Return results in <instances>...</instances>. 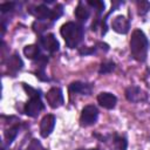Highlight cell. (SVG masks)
I'll return each instance as SVG.
<instances>
[{
	"mask_svg": "<svg viewBox=\"0 0 150 150\" xmlns=\"http://www.w3.org/2000/svg\"><path fill=\"white\" fill-rule=\"evenodd\" d=\"M149 40L143 30L135 29L130 39V53L132 57L138 62H144L148 56Z\"/></svg>",
	"mask_w": 150,
	"mask_h": 150,
	"instance_id": "obj_1",
	"label": "cell"
},
{
	"mask_svg": "<svg viewBox=\"0 0 150 150\" xmlns=\"http://www.w3.org/2000/svg\"><path fill=\"white\" fill-rule=\"evenodd\" d=\"M60 34L64 39L66 46L68 48H76L83 40L84 29L81 23L69 21L62 25L60 29Z\"/></svg>",
	"mask_w": 150,
	"mask_h": 150,
	"instance_id": "obj_2",
	"label": "cell"
},
{
	"mask_svg": "<svg viewBox=\"0 0 150 150\" xmlns=\"http://www.w3.org/2000/svg\"><path fill=\"white\" fill-rule=\"evenodd\" d=\"M23 88L27 91V95L30 96L29 101L23 107V112L29 117H36L45 109V104L42 103L40 90H36L25 83H23Z\"/></svg>",
	"mask_w": 150,
	"mask_h": 150,
	"instance_id": "obj_3",
	"label": "cell"
},
{
	"mask_svg": "<svg viewBox=\"0 0 150 150\" xmlns=\"http://www.w3.org/2000/svg\"><path fill=\"white\" fill-rule=\"evenodd\" d=\"M97 118H98V109L94 104H88L81 111L80 124L82 127H90L97 122Z\"/></svg>",
	"mask_w": 150,
	"mask_h": 150,
	"instance_id": "obj_4",
	"label": "cell"
},
{
	"mask_svg": "<svg viewBox=\"0 0 150 150\" xmlns=\"http://www.w3.org/2000/svg\"><path fill=\"white\" fill-rule=\"evenodd\" d=\"M46 100H47V103L50 108L55 109V108H59L63 104L64 100H63V94H62V89L59 88V87H53L50 88L47 94H46Z\"/></svg>",
	"mask_w": 150,
	"mask_h": 150,
	"instance_id": "obj_5",
	"label": "cell"
},
{
	"mask_svg": "<svg viewBox=\"0 0 150 150\" xmlns=\"http://www.w3.org/2000/svg\"><path fill=\"white\" fill-rule=\"evenodd\" d=\"M39 46L42 47V49L47 50L48 53H55L59 50L60 48V43L56 40L54 34H46V35H41L39 38Z\"/></svg>",
	"mask_w": 150,
	"mask_h": 150,
	"instance_id": "obj_6",
	"label": "cell"
},
{
	"mask_svg": "<svg viewBox=\"0 0 150 150\" xmlns=\"http://www.w3.org/2000/svg\"><path fill=\"white\" fill-rule=\"evenodd\" d=\"M125 98L129 102L138 103L148 100V94L137 86H130L125 89Z\"/></svg>",
	"mask_w": 150,
	"mask_h": 150,
	"instance_id": "obj_7",
	"label": "cell"
},
{
	"mask_svg": "<svg viewBox=\"0 0 150 150\" xmlns=\"http://www.w3.org/2000/svg\"><path fill=\"white\" fill-rule=\"evenodd\" d=\"M55 122H56V118L53 114H47L42 117V120L40 122V135L43 138L48 137L53 132L54 127H55Z\"/></svg>",
	"mask_w": 150,
	"mask_h": 150,
	"instance_id": "obj_8",
	"label": "cell"
},
{
	"mask_svg": "<svg viewBox=\"0 0 150 150\" xmlns=\"http://www.w3.org/2000/svg\"><path fill=\"white\" fill-rule=\"evenodd\" d=\"M28 12L34 15L38 21H47V20H52V9L46 6L45 4L38 5V6H33L28 9Z\"/></svg>",
	"mask_w": 150,
	"mask_h": 150,
	"instance_id": "obj_9",
	"label": "cell"
},
{
	"mask_svg": "<svg viewBox=\"0 0 150 150\" xmlns=\"http://www.w3.org/2000/svg\"><path fill=\"white\" fill-rule=\"evenodd\" d=\"M111 28L118 34H127L130 29V22L124 15H117L111 21Z\"/></svg>",
	"mask_w": 150,
	"mask_h": 150,
	"instance_id": "obj_10",
	"label": "cell"
},
{
	"mask_svg": "<svg viewBox=\"0 0 150 150\" xmlns=\"http://www.w3.org/2000/svg\"><path fill=\"white\" fill-rule=\"evenodd\" d=\"M97 102L101 107L105 108V109H114L116 103H117V97L108 91H103L100 93L97 96Z\"/></svg>",
	"mask_w": 150,
	"mask_h": 150,
	"instance_id": "obj_11",
	"label": "cell"
},
{
	"mask_svg": "<svg viewBox=\"0 0 150 150\" xmlns=\"http://www.w3.org/2000/svg\"><path fill=\"white\" fill-rule=\"evenodd\" d=\"M93 90V84L84 83L80 81L71 82L69 86V91L71 94H80V95H90Z\"/></svg>",
	"mask_w": 150,
	"mask_h": 150,
	"instance_id": "obj_12",
	"label": "cell"
},
{
	"mask_svg": "<svg viewBox=\"0 0 150 150\" xmlns=\"http://www.w3.org/2000/svg\"><path fill=\"white\" fill-rule=\"evenodd\" d=\"M7 64H8L9 73H11V74H13V76H14L19 70H21V69H22V67H23V62H22L21 57H20L16 53H15V54H13V55L8 59Z\"/></svg>",
	"mask_w": 150,
	"mask_h": 150,
	"instance_id": "obj_13",
	"label": "cell"
},
{
	"mask_svg": "<svg viewBox=\"0 0 150 150\" xmlns=\"http://www.w3.org/2000/svg\"><path fill=\"white\" fill-rule=\"evenodd\" d=\"M74 14H75V18H76L80 22H86V21L89 19V16H90V11L88 9V7L86 6L84 2L80 1V2L77 4L76 8H75Z\"/></svg>",
	"mask_w": 150,
	"mask_h": 150,
	"instance_id": "obj_14",
	"label": "cell"
},
{
	"mask_svg": "<svg viewBox=\"0 0 150 150\" xmlns=\"http://www.w3.org/2000/svg\"><path fill=\"white\" fill-rule=\"evenodd\" d=\"M23 54H25V56H26L27 59H29V60H35V61L42 56V54H41V48H40L39 43L26 46V47L23 48Z\"/></svg>",
	"mask_w": 150,
	"mask_h": 150,
	"instance_id": "obj_15",
	"label": "cell"
},
{
	"mask_svg": "<svg viewBox=\"0 0 150 150\" xmlns=\"http://www.w3.org/2000/svg\"><path fill=\"white\" fill-rule=\"evenodd\" d=\"M19 124L16 123V124H13V125H11L6 131H5V139H6V143L7 144H11L13 141H14V138L18 136V132H19Z\"/></svg>",
	"mask_w": 150,
	"mask_h": 150,
	"instance_id": "obj_16",
	"label": "cell"
},
{
	"mask_svg": "<svg viewBox=\"0 0 150 150\" xmlns=\"http://www.w3.org/2000/svg\"><path fill=\"white\" fill-rule=\"evenodd\" d=\"M112 143H114V146L117 150H127L128 142H127V138L125 137L120 136V135H115L114 138H112Z\"/></svg>",
	"mask_w": 150,
	"mask_h": 150,
	"instance_id": "obj_17",
	"label": "cell"
},
{
	"mask_svg": "<svg viewBox=\"0 0 150 150\" xmlns=\"http://www.w3.org/2000/svg\"><path fill=\"white\" fill-rule=\"evenodd\" d=\"M114 69H115V62H112V61H105V62H102L101 63V66L98 68V74H101V75L109 74Z\"/></svg>",
	"mask_w": 150,
	"mask_h": 150,
	"instance_id": "obj_18",
	"label": "cell"
},
{
	"mask_svg": "<svg viewBox=\"0 0 150 150\" xmlns=\"http://www.w3.org/2000/svg\"><path fill=\"white\" fill-rule=\"evenodd\" d=\"M136 5H137V12L139 15H145L150 9V2L148 1H143V0L137 1Z\"/></svg>",
	"mask_w": 150,
	"mask_h": 150,
	"instance_id": "obj_19",
	"label": "cell"
},
{
	"mask_svg": "<svg viewBox=\"0 0 150 150\" xmlns=\"http://www.w3.org/2000/svg\"><path fill=\"white\" fill-rule=\"evenodd\" d=\"M63 14V6L61 4H56L54 8H52V21L57 20Z\"/></svg>",
	"mask_w": 150,
	"mask_h": 150,
	"instance_id": "obj_20",
	"label": "cell"
},
{
	"mask_svg": "<svg viewBox=\"0 0 150 150\" xmlns=\"http://www.w3.org/2000/svg\"><path fill=\"white\" fill-rule=\"evenodd\" d=\"M27 150H47V149H45V148L42 146V144H41V142H40L39 139H35V138H34V139L30 141V143H29Z\"/></svg>",
	"mask_w": 150,
	"mask_h": 150,
	"instance_id": "obj_21",
	"label": "cell"
},
{
	"mask_svg": "<svg viewBox=\"0 0 150 150\" xmlns=\"http://www.w3.org/2000/svg\"><path fill=\"white\" fill-rule=\"evenodd\" d=\"M15 7V2H4L0 5V11L2 13H7V12H12Z\"/></svg>",
	"mask_w": 150,
	"mask_h": 150,
	"instance_id": "obj_22",
	"label": "cell"
},
{
	"mask_svg": "<svg viewBox=\"0 0 150 150\" xmlns=\"http://www.w3.org/2000/svg\"><path fill=\"white\" fill-rule=\"evenodd\" d=\"M79 53L81 54V55H90V54H94V53H96V48L95 47H91V48H88V47H81L80 49H79Z\"/></svg>",
	"mask_w": 150,
	"mask_h": 150,
	"instance_id": "obj_23",
	"label": "cell"
}]
</instances>
